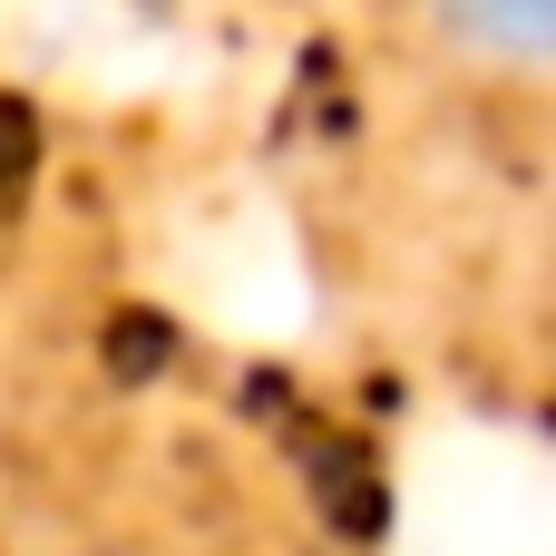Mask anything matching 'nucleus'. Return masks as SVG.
<instances>
[{
  "label": "nucleus",
  "instance_id": "obj_1",
  "mask_svg": "<svg viewBox=\"0 0 556 556\" xmlns=\"http://www.w3.org/2000/svg\"><path fill=\"white\" fill-rule=\"evenodd\" d=\"M420 20L479 59V68H508V78H538L556 59V0H420Z\"/></svg>",
  "mask_w": 556,
  "mask_h": 556
}]
</instances>
